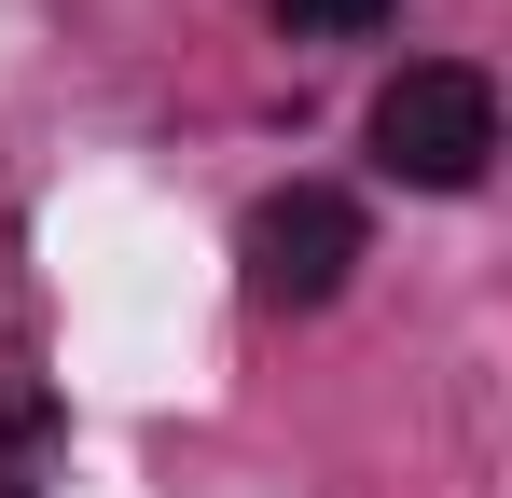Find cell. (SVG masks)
Here are the masks:
<instances>
[{"instance_id":"6da1fadb","label":"cell","mask_w":512,"mask_h":498,"mask_svg":"<svg viewBox=\"0 0 512 498\" xmlns=\"http://www.w3.org/2000/svg\"><path fill=\"white\" fill-rule=\"evenodd\" d=\"M499 153V83L471 70V56H416V70L374 97V166L388 180H416V194H471Z\"/></svg>"},{"instance_id":"7a4b0ae2","label":"cell","mask_w":512,"mask_h":498,"mask_svg":"<svg viewBox=\"0 0 512 498\" xmlns=\"http://www.w3.org/2000/svg\"><path fill=\"white\" fill-rule=\"evenodd\" d=\"M236 263H250L263 305H291V319H305V305H333L346 263H360V208H346L333 180H291V194H263V208H250Z\"/></svg>"},{"instance_id":"3957f363","label":"cell","mask_w":512,"mask_h":498,"mask_svg":"<svg viewBox=\"0 0 512 498\" xmlns=\"http://www.w3.org/2000/svg\"><path fill=\"white\" fill-rule=\"evenodd\" d=\"M56 457H70V402L42 374H0V498H42Z\"/></svg>"},{"instance_id":"277c9868","label":"cell","mask_w":512,"mask_h":498,"mask_svg":"<svg viewBox=\"0 0 512 498\" xmlns=\"http://www.w3.org/2000/svg\"><path fill=\"white\" fill-rule=\"evenodd\" d=\"M388 14H402V0H277V28H291V42H374Z\"/></svg>"}]
</instances>
